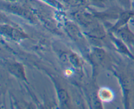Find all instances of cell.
I'll list each match as a JSON object with an SVG mask.
<instances>
[{
  "mask_svg": "<svg viewBox=\"0 0 134 109\" xmlns=\"http://www.w3.org/2000/svg\"><path fill=\"white\" fill-rule=\"evenodd\" d=\"M122 87L126 108L130 106L131 95L134 89V75L130 72H118L116 74Z\"/></svg>",
  "mask_w": 134,
  "mask_h": 109,
  "instance_id": "1",
  "label": "cell"
},
{
  "mask_svg": "<svg viewBox=\"0 0 134 109\" xmlns=\"http://www.w3.org/2000/svg\"><path fill=\"white\" fill-rule=\"evenodd\" d=\"M115 33L127 45L134 48V33L131 31L128 24L118 30Z\"/></svg>",
  "mask_w": 134,
  "mask_h": 109,
  "instance_id": "2",
  "label": "cell"
},
{
  "mask_svg": "<svg viewBox=\"0 0 134 109\" xmlns=\"http://www.w3.org/2000/svg\"><path fill=\"white\" fill-rule=\"evenodd\" d=\"M7 70L12 75L15 76L17 78H19L23 81H27L26 74H25L24 68L22 64L18 63H8Z\"/></svg>",
  "mask_w": 134,
  "mask_h": 109,
  "instance_id": "3",
  "label": "cell"
},
{
  "mask_svg": "<svg viewBox=\"0 0 134 109\" xmlns=\"http://www.w3.org/2000/svg\"><path fill=\"white\" fill-rule=\"evenodd\" d=\"M134 17V11L130 10H126L120 14L119 19L116 23L111 28V30L116 32L118 30L122 28L123 26L128 24V22Z\"/></svg>",
  "mask_w": 134,
  "mask_h": 109,
  "instance_id": "4",
  "label": "cell"
},
{
  "mask_svg": "<svg viewBox=\"0 0 134 109\" xmlns=\"http://www.w3.org/2000/svg\"><path fill=\"white\" fill-rule=\"evenodd\" d=\"M1 34L9 37V38H10L13 39H14V40L22 39L26 38V34L21 32L20 31L18 30L17 29L13 28V27L9 26V25L1 26Z\"/></svg>",
  "mask_w": 134,
  "mask_h": 109,
  "instance_id": "5",
  "label": "cell"
},
{
  "mask_svg": "<svg viewBox=\"0 0 134 109\" xmlns=\"http://www.w3.org/2000/svg\"><path fill=\"white\" fill-rule=\"evenodd\" d=\"M55 84V87L57 92V96L58 98L60 105L62 108H69L70 107V97H69L68 93L64 88L61 87L60 85H56V83L53 81Z\"/></svg>",
  "mask_w": 134,
  "mask_h": 109,
  "instance_id": "6",
  "label": "cell"
},
{
  "mask_svg": "<svg viewBox=\"0 0 134 109\" xmlns=\"http://www.w3.org/2000/svg\"><path fill=\"white\" fill-rule=\"evenodd\" d=\"M111 39H112L113 42L114 44L116 45V48L119 50V51L121 53H123L124 55H126L128 57L131 59L132 60H134V56L133 54L129 50L128 47H127V45L121 39H119L117 38H115L114 35L111 36Z\"/></svg>",
  "mask_w": 134,
  "mask_h": 109,
  "instance_id": "7",
  "label": "cell"
},
{
  "mask_svg": "<svg viewBox=\"0 0 134 109\" xmlns=\"http://www.w3.org/2000/svg\"><path fill=\"white\" fill-rule=\"evenodd\" d=\"M98 95L102 101H105V102H109L113 98V93L111 91V90L105 87L99 90Z\"/></svg>",
  "mask_w": 134,
  "mask_h": 109,
  "instance_id": "8",
  "label": "cell"
},
{
  "mask_svg": "<svg viewBox=\"0 0 134 109\" xmlns=\"http://www.w3.org/2000/svg\"><path fill=\"white\" fill-rule=\"evenodd\" d=\"M119 3L124 7L126 10H130L132 5L131 0H118Z\"/></svg>",
  "mask_w": 134,
  "mask_h": 109,
  "instance_id": "9",
  "label": "cell"
},
{
  "mask_svg": "<svg viewBox=\"0 0 134 109\" xmlns=\"http://www.w3.org/2000/svg\"><path fill=\"white\" fill-rule=\"evenodd\" d=\"M132 5H133V9H134V0H133V1H132Z\"/></svg>",
  "mask_w": 134,
  "mask_h": 109,
  "instance_id": "10",
  "label": "cell"
},
{
  "mask_svg": "<svg viewBox=\"0 0 134 109\" xmlns=\"http://www.w3.org/2000/svg\"><path fill=\"white\" fill-rule=\"evenodd\" d=\"M133 61H134V60H133Z\"/></svg>",
  "mask_w": 134,
  "mask_h": 109,
  "instance_id": "11",
  "label": "cell"
}]
</instances>
